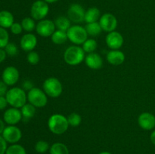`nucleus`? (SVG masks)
<instances>
[{"label": "nucleus", "mask_w": 155, "mask_h": 154, "mask_svg": "<svg viewBox=\"0 0 155 154\" xmlns=\"http://www.w3.org/2000/svg\"><path fill=\"white\" fill-rule=\"evenodd\" d=\"M97 47H98V44L94 39H87L86 42L82 45L83 51H85V53H88V54L95 52V50L97 49Z\"/></svg>", "instance_id": "27"}, {"label": "nucleus", "mask_w": 155, "mask_h": 154, "mask_svg": "<svg viewBox=\"0 0 155 154\" xmlns=\"http://www.w3.org/2000/svg\"><path fill=\"white\" fill-rule=\"evenodd\" d=\"M150 140H151V143L155 146V130L151 132V135H150Z\"/></svg>", "instance_id": "41"}, {"label": "nucleus", "mask_w": 155, "mask_h": 154, "mask_svg": "<svg viewBox=\"0 0 155 154\" xmlns=\"http://www.w3.org/2000/svg\"><path fill=\"white\" fill-rule=\"evenodd\" d=\"M99 24L103 31L110 33L114 31L117 27V20L112 14L105 13L100 18Z\"/></svg>", "instance_id": "12"}, {"label": "nucleus", "mask_w": 155, "mask_h": 154, "mask_svg": "<svg viewBox=\"0 0 155 154\" xmlns=\"http://www.w3.org/2000/svg\"><path fill=\"white\" fill-rule=\"evenodd\" d=\"M8 42L9 34L7 30L0 27V48H5Z\"/></svg>", "instance_id": "30"}, {"label": "nucleus", "mask_w": 155, "mask_h": 154, "mask_svg": "<svg viewBox=\"0 0 155 154\" xmlns=\"http://www.w3.org/2000/svg\"><path fill=\"white\" fill-rule=\"evenodd\" d=\"M101 18V11L98 8L92 7L86 11L85 13V21L87 24L89 23L98 22Z\"/></svg>", "instance_id": "20"}, {"label": "nucleus", "mask_w": 155, "mask_h": 154, "mask_svg": "<svg viewBox=\"0 0 155 154\" xmlns=\"http://www.w3.org/2000/svg\"><path fill=\"white\" fill-rule=\"evenodd\" d=\"M27 60L30 64L36 65L40 60V57H39V54L36 51H32L28 52V54H27Z\"/></svg>", "instance_id": "32"}, {"label": "nucleus", "mask_w": 155, "mask_h": 154, "mask_svg": "<svg viewBox=\"0 0 155 154\" xmlns=\"http://www.w3.org/2000/svg\"><path fill=\"white\" fill-rule=\"evenodd\" d=\"M21 24L23 27V30L26 32H28V33L33 31V30L36 29V23H35V20L33 19L32 18H29V17L24 18V19L21 21Z\"/></svg>", "instance_id": "26"}, {"label": "nucleus", "mask_w": 155, "mask_h": 154, "mask_svg": "<svg viewBox=\"0 0 155 154\" xmlns=\"http://www.w3.org/2000/svg\"><path fill=\"white\" fill-rule=\"evenodd\" d=\"M37 45V38L33 33H27L21 37L20 41V46L24 51L30 52L33 51Z\"/></svg>", "instance_id": "16"}, {"label": "nucleus", "mask_w": 155, "mask_h": 154, "mask_svg": "<svg viewBox=\"0 0 155 154\" xmlns=\"http://www.w3.org/2000/svg\"><path fill=\"white\" fill-rule=\"evenodd\" d=\"M19 71L13 66H9L5 68L2 73V80L8 86L15 85L19 80Z\"/></svg>", "instance_id": "11"}, {"label": "nucleus", "mask_w": 155, "mask_h": 154, "mask_svg": "<svg viewBox=\"0 0 155 154\" xmlns=\"http://www.w3.org/2000/svg\"><path fill=\"white\" fill-rule=\"evenodd\" d=\"M8 85L2 81L0 80V97L5 96L6 93L8 91Z\"/></svg>", "instance_id": "37"}, {"label": "nucleus", "mask_w": 155, "mask_h": 154, "mask_svg": "<svg viewBox=\"0 0 155 154\" xmlns=\"http://www.w3.org/2000/svg\"><path fill=\"white\" fill-rule=\"evenodd\" d=\"M49 149V144L45 140H39L35 144V149L39 153H45Z\"/></svg>", "instance_id": "31"}, {"label": "nucleus", "mask_w": 155, "mask_h": 154, "mask_svg": "<svg viewBox=\"0 0 155 154\" xmlns=\"http://www.w3.org/2000/svg\"><path fill=\"white\" fill-rule=\"evenodd\" d=\"M5 154H27L25 148L18 143H14L6 149Z\"/></svg>", "instance_id": "28"}, {"label": "nucleus", "mask_w": 155, "mask_h": 154, "mask_svg": "<svg viewBox=\"0 0 155 154\" xmlns=\"http://www.w3.org/2000/svg\"><path fill=\"white\" fill-rule=\"evenodd\" d=\"M68 118L60 113L51 115L48 120V129L54 134H62L68 131L69 128Z\"/></svg>", "instance_id": "2"}, {"label": "nucleus", "mask_w": 155, "mask_h": 154, "mask_svg": "<svg viewBox=\"0 0 155 154\" xmlns=\"http://www.w3.org/2000/svg\"><path fill=\"white\" fill-rule=\"evenodd\" d=\"M7 148V142L3 138L2 136L0 135V154H5Z\"/></svg>", "instance_id": "35"}, {"label": "nucleus", "mask_w": 155, "mask_h": 154, "mask_svg": "<svg viewBox=\"0 0 155 154\" xmlns=\"http://www.w3.org/2000/svg\"><path fill=\"white\" fill-rule=\"evenodd\" d=\"M56 29L62 31L67 32L71 27V21L68 17L59 16L54 21Z\"/></svg>", "instance_id": "21"}, {"label": "nucleus", "mask_w": 155, "mask_h": 154, "mask_svg": "<svg viewBox=\"0 0 155 154\" xmlns=\"http://www.w3.org/2000/svg\"><path fill=\"white\" fill-rule=\"evenodd\" d=\"M44 1H45L46 3H48V4H51V3L56 2H58V0H44Z\"/></svg>", "instance_id": "42"}, {"label": "nucleus", "mask_w": 155, "mask_h": 154, "mask_svg": "<svg viewBox=\"0 0 155 154\" xmlns=\"http://www.w3.org/2000/svg\"><path fill=\"white\" fill-rule=\"evenodd\" d=\"M49 11L48 3L44 0H37L33 3L30 8V15L35 21H41L45 19Z\"/></svg>", "instance_id": "7"}, {"label": "nucleus", "mask_w": 155, "mask_h": 154, "mask_svg": "<svg viewBox=\"0 0 155 154\" xmlns=\"http://www.w3.org/2000/svg\"><path fill=\"white\" fill-rule=\"evenodd\" d=\"M56 30L54 21L48 19H43L37 23L36 31L39 36L42 37H51Z\"/></svg>", "instance_id": "8"}, {"label": "nucleus", "mask_w": 155, "mask_h": 154, "mask_svg": "<svg viewBox=\"0 0 155 154\" xmlns=\"http://www.w3.org/2000/svg\"><path fill=\"white\" fill-rule=\"evenodd\" d=\"M125 54L123 51L118 50H110L106 55L107 62L114 66H119L125 61Z\"/></svg>", "instance_id": "18"}, {"label": "nucleus", "mask_w": 155, "mask_h": 154, "mask_svg": "<svg viewBox=\"0 0 155 154\" xmlns=\"http://www.w3.org/2000/svg\"><path fill=\"white\" fill-rule=\"evenodd\" d=\"M14 23V16L10 11L6 10L0 11V27L5 29L10 28Z\"/></svg>", "instance_id": "19"}, {"label": "nucleus", "mask_w": 155, "mask_h": 154, "mask_svg": "<svg viewBox=\"0 0 155 154\" xmlns=\"http://www.w3.org/2000/svg\"><path fill=\"white\" fill-rule=\"evenodd\" d=\"M49 152L50 154H69V149L64 143L57 142L51 145Z\"/></svg>", "instance_id": "25"}, {"label": "nucleus", "mask_w": 155, "mask_h": 154, "mask_svg": "<svg viewBox=\"0 0 155 154\" xmlns=\"http://www.w3.org/2000/svg\"><path fill=\"white\" fill-rule=\"evenodd\" d=\"M85 13L86 11L81 5L74 3L71 5L68 8V18L71 22L75 24H81L85 21Z\"/></svg>", "instance_id": "9"}, {"label": "nucleus", "mask_w": 155, "mask_h": 154, "mask_svg": "<svg viewBox=\"0 0 155 154\" xmlns=\"http://www.w3.org/2000/svg\"><path fill=\"white\" fill-rule=\"evenodd\" d=\"M124 39L121 33L117 31L108 33L105 37V42L107 46L111 50H118L124 45Z\"/></svg>", "instance_id": "14"}, {"label": "nucleus", "mask_w": 155, "mask_h": 154, "mask_svg": "<svg viewBox=\"0 0 155 154\" xmlns=\"http://www.w3.org/2000/svg\"><path fill=\"white\" fill-rule=\"evenodd\" d=\"M43 91L47 96L52 98H57L61 96L63 91V85L58 79L49 77L44 81Z\"/></svg>", "instance_id": "4"}, {"label": "nucleus", "mask_w": 155, "mask_h": 154, "mask_svg": "<svg viewBox=\"0 0 155 154\" xmlns=\"http://www.w3.org/2000/svg\"><path fill=\"white\" fill-rule=\"evenodd\" d=\"M138 124L142 129L151 131L155 127L154 115L148 112L141 113L138 117Z\"/></svg>", "instance_id": "15"}, {"label": "nucleus", "mask_w": 155, "mask_h": 154, "mask_svg": "<svg viewBox=\"0 0 155 154\" xmlns=\"http://www.w3.org/2000/svg\"><path fill=\"white\" fill-rule=\"evenodd\" d=\"M5 128V122L3 119H0V135L2 134L3 131H4Z\"/></svg>", "instance_id": "40"}, {"label": "nucleus", "mask_w": 155, "mask_h": 154, "mask_svg": "<svg viewBox=\"0 0 155 154\" xmlns=\"http://www.w3.org/2000/svg\"><path fill=\"white\" fill-rule=\"evenodd\" d=\"M6 57H7V54L4 48H0V63H2L5 60Z\"/></svg>", "instance_id": "39"}, {"label": "nucleus", "mask_w": 155, "mask_h": 154, "mask_svg": "<svg viewBox=\"0 0 155 154\" xmlns=\"http://www.w3.org/2000/svg\"><path fill=\"white\" fill-rule=\"evenodd\" d=\"M2 136L7 143H17L22 137L21 130L16 125H8L5 128Z\"/></svg>", "instance_id": "10"}, {"label": "nucleus", "mask_w": 155, "mask_h": 154, "mask_svg": "<svg viewBox=\"0 0 155 154\" xmlns=\"http://www.w3.org/2000/svg\"><path fill=\"white\" fill-rule=\"evenodd\" d=\"M68 38L72 43L77 45H83L88 39V34L85 27L80 25H73L67 31Z\"/></svg>", "instance_id": "6"}, {"label": "nucleus", "mask_w": 155, "mask_h": 154, "mask_svg": "<svg viewBox=\"0 0 155 154\" xmlns=\"http://www.w3.org/2000/svg\"><path fill=\"white\" fill-rule=\"evenodd\" d=\"M86 66L92 69H99L103 66V60L101 56L95 52L89 53L85 57Z\"/></svg>", "instance_id": "17"}, {"label": "nucleus", "mask_w": 155, "mask_h": 154, "mask_svg": "<svg viewBox=\"0 0 155 154\" xmlns=\"http://www.w3.org/2000/svg\"><path fill=\"white\" fill-rule=\"evenodd\" d=\"M51 42L55 45H62L65 43L68 39L67 32L57 30L51 36Z\"/></svg>", "instance_id": "23"}, {"label": "nucleus", "mask_w": 155, "mask_h": 154, "mask_svg": "<svg viewBox=\"0 0 155 154\" xmlns=\"http://www.w3.org/2000/svg\"><path fill=\"white\" fill-rule=\"evenodd\" d=\"M22 86H23V89H24V91H28L30 90H31L33 88H34L33 82H32L31 80H29V79L25 80V81L23 82Z\"/></svg>", "instance_id": "36"}, {"label": "nucleus", "mask_w": 155, "mask_h": 154, "mask_svg": "<svg viewBox=\"0 0 155 154\" xmlns=\"http://www.w3.org/2000/svg\"><path fill=\"white\" fill-rule=\"evenodd\" d=\"M22 114L21 110L15 107H10L5 111L3 114V120L8 125H15L22 120Z\"/></svg>", "instance_id": "13"}, {"label": "nucleus", "mask_w": 155, "mask_h": 154, "mask_svg": "<svg viewBox=\"0 0 155 154\" xmlns=\"http://www.w3.org/2000/svg\"><path fill=\"white\" fill-rule=\"evenodd\" d=\"M68 121L70 126L78 127L82 122V117L77 113H72L68 116Z\"/></svg>", "instance_id": "29"}, {"label": "nucleus", "mask_w": 155, "mask_h": 154, "mask_svg": "<svg viewBox=\"0 0 155 154\" xmlns=\"http://www.w3.org/2000/svg\"><path fill=\"white\" fill-rule=\"evenodd\" d=\"M85 51L82 47L78 45H72L65 50L64 53V60L71 66H77L80 64L85 60Z\"/></svg>", "instance_id": "3"}, {"label": "nucleus", "mask_w": 155, "mask_h": 154, "mask_svg": "<svg viewBox=\"0 0 155 154\" xmlns=\"http://www.w3.org/2000/svg\"><path fill=\"white\" fill-rule=\"evenodd\" d=\"M99 154H111L110 152H107V151H104V152H100Z\"/></svg>", "instance_id": "43"}, {"label": "nucleus", "mask_w": 155, "mask_h": 154, "mask_svg": "<svg viewBox=\"0 0 155 154\" xmlns=\"http://www.w3.org/2000/svg\"><path fill=\"white\" fill-rule=\"evenodd\" d=\"M23 120H30L36 114V107L32 104H26L21 108Z\"/></svg>", "instance_id": "22"}, {"label": "nucleus", "mask_w": 155, "mask_h": 154, "mask_svg": "<svg viewBox=\"0 0 155 154\" xmlns=\"http://www.w3.org/2000/svg\"><path fill=\"white\" fill-rule=\"evenodd\" d=\"M27 101L36 108H42L46 106L48 103V96L42 89L34 87L27 93Z\"/></svg>", "instance_id": "5"}, {"label": "nucleus", "mask_w": 155, "mask_h": 154, "mask_svg": "<svg viewBox=\"0 0 155 154\" xmlns=\"http://www.w3.org/2000/svg\"><path fill=\"white\" fill-rule=\"evenodd\" d=\"M5 51L6 54L8 56H13L17 55L18 54V46L15 45L13 42H8V45L5 47Z\"/></svg>", "instance_id": "33"}, {"label": "nucleus", "mask_w": 155, "mask_h": 154, "mask_svg": "<svg viewBox=\"0 0 155 154\" xmlns=\"http://www.w3.org/2000/svg\"><path fill=\"white\" fill-rule=\"evenodd\" d=\"M8 105L12 107L21 109L27 104V95L25 91L19 87H13L8 89L5 95Z\"/></svg>", "instance_id": "1"}, {"label": "nucleus", "mask_w": 155, "mask_h": 154, "mask_svg": "<svg viewBox=\"0 0 155 154\" xmlns=\"http://www.w3.org/2000/svg\"><path fill=\"white\" fill-rule=\"evenodd\" d=\"M86 32H87L88 36H92V37H95L100 35V33L102 31L101 26H100L99 22H94V23H89L87 24L85 27Z\"/></svg>", "instance_id": "24"}, {"label": "nucleus", "mask_w": 155, "mask_h": 154, "mask_svg": "<svg viewBox=\"0 0 155 154\" xmlns=\"http://www.w3.org/2000/svg\"><path fill=\"white\" fill-rule=\"evenodd\" d=\"M10 30L14 35H19L22 33L23 27L21 26V24L20 23H17L15 22L12 25V27H10Z\"/></svg>", "instance_id": "34"}, {"label": "nucleus", "mask_w": 155, "mask_h": 154, "mask_svg": "<svg viewBox=\"0 0 155 154\" xmlns=\"http://www.w3.org/2000/svg\"><path fill=\"white\" fill-rule=\"evenodd\" d=\"M8 105V104L5 96L0 97V110H5Z\"/></svg>", "instance_id": "38"}]
</instances>
